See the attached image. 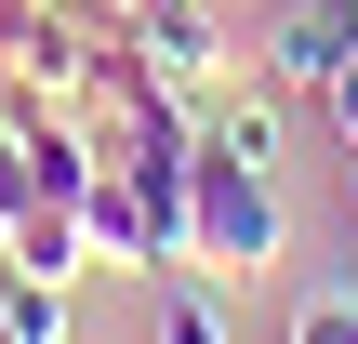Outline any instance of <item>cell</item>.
Returning <instances> with one entry per match:
<instances>
[{
    "mask_svg": "<svg viewBox=\"0 0 358 344\" xmlns=\"http://www.w3.org/2000/svg\"><path fill=\"white\" fill-rule=\"evenodd\" d=\"M0 252H13V239H0Z\"/></svg>",
    "mask_w": 358,
    "mask_h": 344,
    "instance_id": "9a60e30c",
    "label": "cell"
},
{
    "mask_svg": "<svg viewBox=\"0 0 358 344\" xmlns=\"http://www.w3.org/2000/svg\"><path fill=\"white\" fill-rule=\"evenodd\" d=\"M292 344H358V292L345 278H319V292L292 305Z\"/></svg>",
    "mask_w": 358,
    "mask_h": 344,
    "instance_id": "9c48e42d",
    "label": "cell"
},
{
    "mask_svg": "<svg viewBox=\"0 0 358 344\" xmlns=\"http://www.w3.org/2000/svg\"><path fill=\"white\" fill-rule=\"evenodd\" d=\"M66 331H80L66 278H27V265H0V344H66Z\"/></svg>",
    "mask_w": 358,
    "mask_h": 344,
    "instance_id": "8992f818",
    "label": "cell"
},
{
    "mask_svg": "<svg viewBox=\"0 0 358 344\" xmlns=\"http://www.w3.org/2000/svg\"><path fill=\"white\" fill-rule=\"evenodd\" d=\"M292 252V212H279V172H252V159H226V146H199L186 159V278H266Z\"/></svg>",
    "mask_w": 358,
    "mask_h": 344,
    "instance_id": "6da1fadb",
    "label": "cell"
},
{
    "mask_svg": "<svg viewBox=\"0 0 358 344\" xmlns=\"http://www.w3.org/2000/svg\"><path fill=\"white\" fill-rule=\"evenodd\" d=\"M345 53H358V13H345V0H279L252 66H266V93H306V106H319V80H332Z\"/></svg>",
    "mask_w": 358,
    "mask_h": 344,
    "instance_id": "3957f363",
    "label": "cell"
},
{
    "mask_svg": "<svg viewBox=\"0 0 358 344\" xmlns=\"http://www.w3.org/2000/svg\"><path fill=\"white\" fill-rule=\"evenodd\" d=\"M345 13H358V0H345Z\"/></svg>",
    "mask_w": 358,
    "mask_h": 344,
    "instance_id": "2e32d148",
    "label": "cell"
},
{
    "mask_svg": "<svg viewBox=\"0 0 358 344\" xmlns=\"http://www.w3.org/2000/svg\"><path fill=\"white\" fill-rule=\"evenodd\" d=\"M159 344H239V331H226V305H213L199 278H173V305H159Z\"/></svg>",
    "mask_w": 358,
    "mask_h": 344,
    "instance_id": "ba28073f",
    "label": "cell"
},
{
    "mask_svg": "<svg viewBox=\"0 0 358 344\" xmlns=\"http://www.w3.org/2000/svg\"><path fill=\"white\" fill-rule=\"evenodd\" d=\"M0 265H27V278H66V292H80V278H93V225H80V199H27Z\"/></svg>",
    "mask_w": 358,
    "mask_h": 344,
    "instance_id": "277c9868",
    "label": "cell"
},
{
    "mask_svg": "<svg viewBox=\"0 0 358 344\" xmlns=\"http://www.w3.org/2000/svg\"><path fill=\"white\" fill-rule=\"evenodd\" d=\"M199 146H226V159L279 172V106H266V93H226V106H199Z\"/></svg>",
    "mask_w": 358,
    "mask_h": 344,
    "instance_id": "52a82bcc",
    "label": "cell"
},
{
    "mask_svg": "<svg viewBox=\"0 0 358 344\" xmlns=\"http://www.w3.org/2000/svg\"><path fill=\"white\" fill-rule=\"evenodd\" d=\"M80 225H93V265L146 278V186H133V172H93V186H80Z\"/></svg>",
    "mask_w": 358,
    "mask_h": 344,
    "instance_id": "5b68a950",
    "label": "cell"
},
{
    "mask_svg": "<svg viewBox=\"0 0 358 344\" xmlns=\"http://www.w3.org/2000/svg\"><path fill=\"white\" fill-rule=\"evenodd\" d=\"M345 292H358V225H345Z\"/></svg>",
    "mask_w": 358,
    "mask_h": 344,
    "instance_id": "4fadbf2b",
    "label": "cell"
},
{
    "mask_svg": "<svg viewBox=\"0 0 358 344\" xmlns=\"http://www.w3.org/2000/svg\"><path fill=\"white\" fill-rule=\"evenodd\" d=\"M319 133H332V159H345V146H358V53H345V66H332V80H319Z\"/></svg>",
    "mask_w": 358,
    "mask_h": 344,
    "instance_id": "8fae6325",
    "label": "cell"
},
{
    "mask_svg": "<svg viewBox=\"0 0 358 344\" xmlns=\"http://www.w3.org/2000/svg\"><path fill=\"white\" fill-rule=\"evenodd\" d=\"M133 80H146L159 106H186V119H199V106H226L239 40H226L199 0H146V13H133Z\"/></svg>",
    "mask_w": 358,
    "mask_h": 344,
    "instance_id": "7a4b0ae2",
    "label": "cell"
},
{
    "mask_svg": "<svg viewBox=\"0 0 358 344\" xmlns=\"http://www.w3.org/2000/svg\"><path fill=\"white\" fill-rule=\"evenodd\" d=\"M27 199H40V172H27V119H0V239H13Z\"/></svg>",
    "mask_w": 358,
    "mask_h": 344,
    "instance_id": "30bf717a",
    "label": "cell"
},
{
    "mask_svg": "<svg viewBox=\"0 0 358 344\" xmlns=\"http://www.w3.org/2000/svg\"><path fill=\"white\" fill-rule=\"evenodd\" d=\"M0 119H13V80H0Z\"/></svg>",
    "mask_w": 358,
    "mask_h": 344,
    "instance_id": "5bb4252c",
    "label": "cell"
},
{
    "mask_svg": "<svg viewBox=\"0 0 358 344\" xmlns=\"http://www.w3.org/2000/svg\"><path fill=\"white\" fill-rule=\"evenodd\" d=\"M345 225H358V146H345Z\"/></svg>",
    "mask_w": 358,
    "mask_h": 344,
    "instance_id": "7c38bea8",
    "label": "cell"
}]
</instances>
